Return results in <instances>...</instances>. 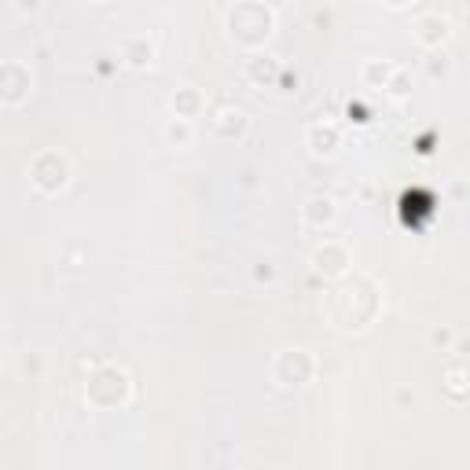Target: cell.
<instances>
[{"label":"cell","instance_id":"obj_1","mask_svg":"<svg viewBox=\"0 0 470 470\" xmlns=\"http://www.w3.org/2000/svg\"><path fill=\"white\" fill-rule=\"evenodd\" d=\"M334 327L342 331H364L379 316V287L372 280H349L342 287L331 290V306H327Z\"/></svg>","mask_w":470,"mask_h":470},{"label":"cell","instance_id":"obj_2","mask_svg":"<svg viewBox=\"0 0 470 470\" xmlns=\"http://www.w3.org/2000/svg\"><path fill=\"white\" fill-rule=\"evenodd\" d=\"M276 26V12L264 0H235V4L224 8V29L235 45L243 48H261L268 38H273Z\"/></svg>","mask_w":470,"mask_h":470},{"label":"cell","instance_id":"obj_3","mask_svg":"<svg viewBox=\"0 0 470 470\" xmlns=\"http://www.w3.org/2000/svg\"><path fill=\"white\" fill-rule=\"evenodd\" d=\"M132 397V379L122 364H99L92 367V375L85 382V400L99 412H111V408H122L129 405Z\"/></svg>","mask_w":470,"mask_h":470},{"label":"cell","instance_id":"obj_4","mask_svg":"<svg viewBox=\"0 0 470 470\" xmlns=\"http://www.w3.org/2000/svg\"><path fill=\"white\" fill-rule=\"evenodd\" d=\"M316 379V357L306 346H283L273 357V382L283 390H301Z\"/></svg>","mask_w":470,"mask_h":470},{"label":"cell","instance_id":"obj_5","mask_svg":"<svg viewBox=\"0 0 470 470\" xmlns=\"http://www.w3.org/2000/svg\"><path fill=\"white\" fill-rule=\"evenodd\" d=\"M29 184L45 195H59L66 184H71V158H66L59 147L38 151L29 158Z\"/></svg>","mask_w":470,"mask_h":470},{"label":"cell","instance_id":"obj_6","mask_svg":"<svg viewBox=\"0 0 470 470\" xmlns=\"http://www.w3.org/2000/svg\"><path fill=\"white\" fill-rule=\"evenodd\" d=\"M309 264H313V273H316V276L339 283V280H346V276H349V268H353V254H349V247H346V243H339V239H323V243L313 250Z\"/></svg>","mask_w":470,"mask_h":470},{"label":"cell","instance_id":"obj_7","mask_svg":"<svg viewBox=\"0 0 470 470\" xmlns=\"http://www.w3.org/2000/svg\"><path fill=\"white\" fill-rule=\"evenodd\" d=\"M33 88V74L22 59H4L0 63V104L4 107H19L29 99Z\"/></svg>","mask_w":470,"mask_h":470},{"label":"cell","instance_id":"obj_8","mask_svg":"<svg viewBox=\"0 0 470 470\" xmlns=\"http://www.w3.org/2000/svg\"><path fill=\"white\" fill-rule=\"evenodd\" d=\"M449 33H452V22H449V15H445L441 8H426V12H419L415 22H412V38H415L426 52L445 48Z\"/></svg>","mask_w":470,"mask_h":470},{"label":"cell","instance_id":"obj_9","mask_svg":"<svg viewBox=\"0 0 470 470\" xmlns=\"http://www.w3.org/2000/svg\"><path fill=\"white\" fill-rule=\"evenodd\" d=\"M306 147H309L313 158H334V155H339V147H342V125H334L327 118L313 122L306 129Z\"/></svg>","mask_w":470,"mask_h":470},{"label":"cell","instance_id":"obj_10","mask_svg":"<svg viewBox=\"0 0 470 470\" xmlns=\"http://www.w3.org/2000/svg\"><path fill=\"white\" fill-rule=\"evenodd\" d=\"M298 217H301V224H306V228L323 231V228H331L334 221H339V203H334L331 195H309L306 203H301Z\"/></svg>","mask_w":470,"mask_h":470},{"label":"cell","instance_id":"obj_11","mask_svg":"<svg viewBox=\"0 0 470 470\" xmlns=\"http://www.w3.org/2000/svg\"><path fill=\"white\" fill-rule=\"evenodd\" d=\"M118 55L125 66H132V71H144V66L155 63V41L147 33H125L118 41Z\"/></svg>","mask_w":470,"mask_h":470},{"label":"cell","instance_id":"obj_12","mask_svg":"<svg viewBox=\"0 0 470 470\" xmlns=\"http://www.w3.org/2000/svg\"><path fill=\"white\" fill-rule=\"evenodd\" d=\"M247 125H250V118L243 107H217L214 111V132L221 140H239L247 132Z\"/></svg>","mask_w":470,"mask_h":470},{"label":"cell","instance_id":"obj_13","mask_svg":"<svg viewBox=\"0 0 470 470\" xmlns=\"http://www.w3.org/2000/svg\"><path fill=\"white\" fill-rule=\"evenodd\" d=\"M170 107H173V118L191 122V118H198V114L206 111V96L198 92L195 85H180V88L170 96Z\"/></svg>","mask_w":470,"mask_h":470},{"label":"cell","instance_id":"obj_14","mask_svg":"<svg viewBox=\"0 0 470 470\" xmlns=\"http://www.w3.org/2000/svg\"><path fill=\"white\" fill-rule=\"evenodd\" d=\"M247 78H250L254 85H280L283 63L273 59V55H254V59L247 63Z\"/></svg>","mask_w":470,"mask_h":470},{"label":"cell","instance_id":"obj_15","mask_svg":"<svg viewBox=\"0 0 470 470\" xmlns=\"http://www.w3.org/2000/svg\"><path fill=\"white\" fill-rule=\"evenodd\" d=\"M393 74H397V63H390V59H364L360 63V81L367 88H386Z\"/></svg>","mask_w":470,"mask_h":470},{"label":"cell","instance_id":"obj_16","mask_svg":"<svg viewBox=\"0 0 470 470\" xmlns=\"http://www.w3.org/2000/svg\"><path fill=\"white\" fill-rule=\"evenodd\" d=\"M162 137H165V144H170V147H188L191 137H195V129L184 118H170V122L162 125Z\"/></svg>","mask_w":470,"mask_h":470},{"label":"cell","instance_id":"obj_17","mask_svg":"<svg viewBox=\"0 0 470 470\" xmlns=\"http://www.w3.org/2000/svg\"><path fill=\"white\" fill-rule=\"evenodd\" d=\"M445 386H449V393L459 400V397H466L470 393V364H452L449 372H445Z\"/></svg>","mask_w":470,"mask_h":470},{"label":"cell","instance_id":"obj_18","mask_svg":"<svg viewBox=\"0 0 470 470\" xmlns=\"http://www.w3.org/2000/svg\"><path fill=\"white\" fill-rule=\"evenodd\" d=\"M426 342H430V349H438V353H452V346H456V331H452L449 323H430Z\"/></svg>","mask_w":470,"mask_h":470},{"label":"cell","instance_id":"obj_19","mask_svg":"<svg viewBox=\"0 0 470 470\" xmlns=\"http://www.w3.org/2000/svg\"><path fill=\"white\" fill-rule=\"evenodd\" d=\"M386 92H390L393 99H405V96L412 92V71H405V66H397V74L390 78V85H386Z\"/></svg>","mask_w":470,"mask_h":470},{"label":"cell","instance_id":"obj_20","mask_svg":"<svg viewBox=\"0 0 470 470\" xmlns=\"http://www.w3.org/2000/svg\"><path fill=\"white\" fill-rule=\"evenodd\" d=\"M426 71H430L433 78L449 71V55H445V48H433V52L426 55Z\"/></svg>","mask_w":470,"mask_h":470},{"label":"cell","instance_id":"obj_21","mask_svg":"<svg viewBox=\"0 0 470 470\" xmlns=\"http://www.w3.org/2000/svg\"><path fill=\"white\" fill-rule=\"evenodd\" d=\"M276 280V264L273 261H254V283H273Z\"/></svg>","mask_w":470,"mask_h":470},{"label":"cell","instance_id":"obj_22","mask_svg":"<svg viewBox=\"0 0 470 470\" xmlns=\"http://www.w3.org/2000/svg\"><path fill=\"white\" fill-rule=\"evenodd\" d=\"M408 400H412V405H415V393H408L405 386H400V390H397V405H408Z\"/></svg>","mask_w":470,"mask_h":470}]
</instances>
